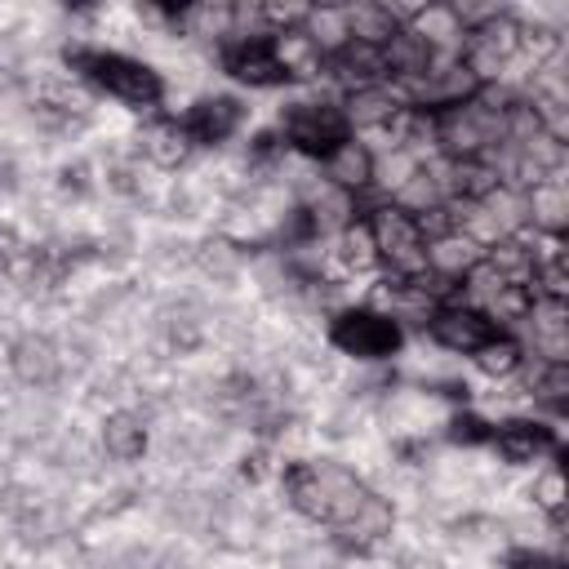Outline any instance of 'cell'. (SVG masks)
I'll use <instances>...</instances> for the list:
<instances>
[{
    "label": "cell",
    "instance_id": "obj_9",
    "mask_svg": "<svg viewBox=\"0 0 569 569\" xmlns=\"http://www.w3.org/2000/svg\"><path fill=\"white\" fill-rule=\"evenodd\" d=\"M244 124V102L231 98V93H209V98H196L182 116V129L191 133L196 147H218L227 138H236Z\"/></svg>",
    "mask_w": 569,
    "mask_h": 569
},
{
    "label": "cell",
    "instance_id": "obj_7",
    "mask_svg": "<svg viewBox=\"0 0 569 569\" xmlns=\"http://www.w3.org/2000/svg\"><path fill=\"white\" fill-rule=\"evenodd\" d=\"M427 333H431L436 347L458 351V356H471V351H480L489 338H498L502 325H498L485 307L453 302V307H436V311L427 316Z\"/></svg>",
    "mask_w": 569,
    "mask_h": 569
},
{
    "label": "cell",
    "instance_id": "obj_1",
    "mask_svg": "<svg viewBox=\"0 0 569 569\" xmlns=\"http://www.w3.org/2000/svg\"><path fill=\"white\" fill-rule=\"evenodd\" d=\"M280 489H284V502L311 520V525H325V529H338L347 525L365 498L373 493L351 467L342 462H329V458H293L280 467Z\"/></svg>",
    "mask_w": 569,
    "mask_h": 569
},
{
    "label": "cell",
    "instance_id": "obj_17",
    "mask_svg": "<svg viewBox=\"0 0 569 569\" xmlns=\"http://www.w3.org/2000/svg\"><path fill=\"white\" fill-rule=\"evenodd\" d=\"M320 169H325V182L338 187V191H347V196L373 187V151H369L356 133H351L347 142H338V147L320 160Z\"/></svg>",
    "mask_w": 569,
    "mask_h": 569
},
{
    "label": "cell",
    "instance_id": "obj_11",
    "mask_svg": "<svg viewBox=\"0 0 569 569\" xmlns=\"http://www.w3.org/2000/svg\"><path fill=\"white\" fill-rule=\"evenodd\" d=\"M9 373L22 387H53L62 378V351L49 333H22L9 342Z\"/></svg>",
    "mask_w": 569,
    "mask_h": 569
},
{
    "label": "cell",
    "instance_id": "obj_16",
    "mask_svg": "<svg viewBox=\"0 0 569 569\" xmlns=\"http://www.w3.org/2000/svg\"><path fill=\"white\" fill-rule=\"evenodd\" d=\"M405 27L413 36H422L436 58H458V49L467 40V27H462V18H458L453 4H422V9H413L405 18Z\"/></svg>",
    "mask_w": 569,
    "mask_h": 569
},
{
    "label": "cell",
    "instance_id": "obj_20",
    "mask_svg": "<svg viewBox=\"0 0 569 569\" xmlns=\"http://www.w3.org/2000/svg\"><path fill=\"white\" fill-rule=\"evenodd\" d=\"M382 67H387L391 80L413 84V80H422V76L436 67V53H431V44H427L422 36H413V31L405 27L400 36L387 40V49H382Z\"/></svg>",
    "mask_w": 569,
    "mask_h": 569
},
{
    "label": "cell",
    "instance_id": "obj_28",
    "mask_svg": "<svg viewBox=\"0 0 569 569\" xmlns=\"http://www.w3.org/2000/svg\"><path fill=\"white\" fill-rule=\"evenodd\" d=\"M538 307V293H533V284L529 280H507L489 302H485V311L502 325V320H529V311Z\"/></svg>",
    "mask_w": 569,
    "mask_h": 569
},
{
    "label": "cell",
    "instance_id": "obj_31",
    "mask_svg": "<svg viewBox=\"0 0 569 569\" xmlns=\"http://www.w3.org/2000/svg\"><path fill=\"white\" fill-rule=\"evenodd\" d=\"M507 569H565V560L533 551V547H516V551H507Z\"/></svg>",
    "mask_w": 569,
    "mask_h": 569
},
{
    "label": "cell",
    "instance_id": "obj_8",
    "mask_svg": "<svg viewBox=\"0 0 569 569\" xmlns=\"http://www.w3.org/2000/svg\"><path fill=\"white\" fill-rule=\"evenodd\" d=\"M489 449L507 467H529V462H542V458L560 462V436H556V427H547L538 418H507V422H498Z\"/></svg>",
    "mask_w": 569,
    "mask_h": 569
},
{
    "label": "cell",
    "instance_id": "obj_30",
    "mask_svg": "<svg viewBox=\"0 0 569 569\" xmlns=\"http://www.w3.org/2000/svg\"><path fill=\"white\" fill-rule=\"evenodd\" d=\"M533 400L560 409L569 400V365H542V373L533 378Z\"/></svg>",
    "mask_w": 569,
    "mask_h": 569
},
{
    "label": "cell",
    "instance_id": "obj_18",
    "mask_svg": "<svg viewBox=\"0 0 569 569\" xmlns=\"http://www.w3.org/2000/svg\"><path fill=\"white\" fill-rule=\"evenodd\" d=\"M142 156H147L156 169H182V164L196 156V142H191V133L182 129L178 116H156V120L142 129Z\"/></svg>",
    "mask_w": 569,
    "mask_h": 569
},
{
    "label": "cell",
    "instance_id": "obj_23",
    "mask_svg": "<svg viewBox=\"0 0 569 569\" xmlns=\"http://www.w3.org/2000/svg\"><path fill=\"white\" fill-rule=\"evenodd\" d=\"M302 31H307V40L320 49V58H333L338 49H347V44H351L342 4H311V9H307Z\"/></svg>",
    "mask_w": 569,
    "mask_h": 569
},
{
    "label": "cell",
    "instance_id": "obj_12",
    "mask_svg": "<svg viewBox=\"0 0 569 569\" xmlns=\"http://www.w3.org/2000/svg\"><path fill=\"white\" fill-rule=\"evenodd\" d=\"M525 227L533 236L551 240V244L565 240V231H569V191H565L560 178H547V182L525 191Z\"/></svg>",
    "mask_w": 569,
    "mask_h": 569
},
{
    "label": "cell",
    "instance_id": "obj_19",
    "mask_svg": "<svg viewBox=\"0 0 569 569\" xmlns=\"http://www.w3.org/2000/svg\"><path fill=\"white\" fill-rule=\"evenodd\" d=\"M480 258H485V244L471 240L458 227L445 231V236H436V240H427V271L440 276V280H462Z\"/></svg>",
    "mask_w": 569,
    "mask_h": 569
},
{
    "label": "cell",
    "instance_id": "obj_4",
    "mask_svg": "<svg viewBox=\"0 0 569 569\" xmlns=\"http://www.w3.org/2000/svg\"><path fill=\"white\" fill-rule=\"evenodd\" d=\"M276 133L284 138V147H293V151H302V156H311V160H325L338 142L351 138L342 107H338V102H325V98H320V102H316V98L289 102V107L280 111V120H276Z\"/></svg>",
    "mask_w": 569,
    "mask_h": 569
},
{
    "label": "cell",
    "instance_id": "obj_15",
    "mask_svg": "<svg viewBox=\"0 0 569 569\" xmlns=\"http://www.w3.org/2000/svg\"><path fill=\"white\" fill-rule=\"evenodd\" d=\"M169 27L182 31V36H204V40L222 44V40L236 36V4H227V0H187V4H173Z\"/></svg>",
    "mask_w": 569,
    "mask_h": 569
},
{
    "label": "cell",
    "instance_id": "obj_26",
    "mask_svg": "<svg viewBox=\"0 0 569 569\" xmlns=\"http://www.w3.org/2000/svg\"><path fill=\"white\" fill-rule=\"evenodd\" d=\"M529 498H533V507H538L551 525H560V520H565V507H569V480H565V467H560V462L542 467V471L533 476Z\"/></svg>",
    "mask_w": 569,
    "mask_h": 569
},
{
    "label": "cell",
    "instance_id": "obj_3",
    "mask_svg": "<svg viewBox=\"0 0 569 569\" xmlns=\"http://www.w3.org/2000/svg\"><path fill=\"white\" fill-rule=\"evenodd\" d=\"M365 222H369V236L378 244V262L387 267V276L409 280V276L427 271V240H422L413 213H405L400 204L382 200V204H373L365 213Z\"/></svg>",
    "mask_w": 569,
    "mask_h": 569
},
{
    "label": "cell",
    "instance_id": "obj_14",
    "mask_svg": "<svg viewBox=\"0 0 569 569\" xmlns=\"http://www.w3.org/2000/svg\"><path fill=\"white\" fill-rule=\"evenodd\" d=\"M342 116H347V129H387L409 102L391 89V84H365V89H351L342 102Z\"/></svg>",
    "mask_w": 569,
    "mask_h": 569
},
{
    "label": "cell",
    "instance_id": "obj_24",
    "mask_svg": "<svg viewBox=\"0 0 569 569\" xmlns=\"http://www.w3.org/2000/svg\"><path fill=\"white\" fill-rule=\"evenodd\" d=\"M338 258H342V267H347L351 276H369V271L382 267V262H378V244H373L365 218H351V222L338 231Z\"/></svg>",
    "mask_w": 569,
    "mask_h": 569
},
{
    "label": "cell",
    "instance_id": "obj_13",
    "mask_svg": "<svg viewBox=\"0 0 569 569\" xmlns=\"http://www.w3.org/2000/svg\"><path fill=\"white\" fill-rule=\"evenodd\" d=\"M342 13H347L351 44H365V49H378V53L387 49L391 36L405 31V13L382 4V0H351V4H342Z\"/></svg>",
    "mask_w": 569,
    "mask_h": 569
},
{
    "label": "cell",
    "instance_id": "obj_27",
    "mask_svg": "<svg viewBox=\"0 0 569 569\" xmlns=\"http://www.w3.org/2000/svg\"><path fill=\"white\" fill-rule=\"evenodd\" d=\"M560 49H565V36H560L556 27H547V22H520L516 58H529V62H533V71L551 67V62L560 58Z\"/></svg>",
    "mask_w": 569,
    "mask_h": 569
},
{
    "label": "cell",
    "instance_id": "obj_5",
    "mask_svg": "<svg viewBox=\"0 0 569 569\" xmlns=\"http://www.w3.org/2000/svg\"><path fill=\"white\" fill-rule=\"evenodd\" d=\"M329 342L351 360H391L405 347V329L378 307H342L329 320Z\"/></svg>",
    "mask_w": 569,
    "mask_h": 569
},
{
    "label": "cell",
    "instance_id": "obj_21",
    "mask_svg": "<svg viewBox=\"0 0 569 569\" xmlns=\"http://www.w3.org/2000/svg\"><path fill=\"white\" fill-rule=\"evenodd\" d=\"M147 422L133 413V409H111L102 418V449L116 458V462H142L147 458Z\"/></svg>",
    "mask_w": 569,
    "mask_h": 569
},
{
    "label": "cell",
    "instance_id": "obj_32",
    "mask_svg": "<svg viewBox=\"0 0 569 569\" xmlns=\"http://www.w3.org/2000/svg\"><path fill=\"white\" fill-rule=\"evenodd\" d=\"M27 253V244H22V236L13 231V227H0V271H9L18 258Z\"/></svg>",
    "mask_w": 569,
    "mask_h": 569
},
{
    "label": "cell",
    "instance_id": "obj_2",
    "mask_svg": "<svg viewBox=\"0 0 569 569\" xmlns=\"http://www.w3.org/2000/svg\"><path fill=\"white\" fill-rule=\"evenodd\" d=\"M62 62L71 67V76L116 102H124L129 111H151L164 102V76L156 67H147L142 58H129L120 49H98V44H71L62 53Z\"/></svg>",
    "mask_w": 569,
    "mask_h": 569
},
{
    "label": "cell",
    "instance_id": "obj_6",
    "mask_svg": "<svg viewBox=\"0 0 569 569\" xmlns=\"http://www.w3.org/2000/svg\"><path fill=\"white\" fill-rule=\"evenodd\" d=\"M218 62L231 80L249 84V89H280V84H293V76L284 71V62L276 58L271 49V36L258 31V36H231L218 44Z\"/></svg>",
    "mask_w": 569,
    "mask_h": 569
},
{
    "label": "cell",
    "instance_id": "obj_29",
    "mask_svg": "<svg viewBox=\"0 0 569 569\" xmlns=\"http://www.w3.org/2000/svg\"><path fill=\"white\" fill-rule=\"evenodd\" d=\"M445 436H449L453 445H462V449H480V445L493 440V422L480 418V413H471V409H462V413L449 418V431H445Z\"/></svg>",
    "mask_w": 569,
    "mask_h": 569
},
{
    "label": "cell",
    "instance_id": "obj_22",
    "mask_svg": "<svg viewBox=\"0 0 569 569\" xmlns=\"http://www.w3.org/2000/svg\"><path fill=\"white\" fill-rule=\"evenodd\" d=\"M533 325V347L547 365H569V320H565V302H542L529 311Z\"/></svg>",
    "mask_w": 569,
    "mask_h": 569
},
{
    "label": "cell",
    "instance_id": "obj_33",
    "mask_svg": "<svg viewBox=\"0 0 569 569\" xmlns=\"http://www.w3.org/2000/svg\"><path fill=\"white\" fill-rule=\"evenodd\" d=\"M267 471H271V453H267V449H253V453L240 458V476H244L249 485H258Z\"/></svg>",
    "mask_w": 569,
    "mask_h": 569
},
{
    "label": "cell",
    "instance_id": "obj_25",
    "mask_svg": "<svg viewBox=\"0 0 569 569\" xmlns=\"http://www.w3.org/2000/svg\"><path fill=\"white\" fill-rule=\"evenodd\" d=\"M471 360H476V369H480L485 378L502 382V378H511V373L525 365V347H520L511 333H498V338H489L480 351H471Z\"/></svg>",
    "mask_w": 569,
    "mask_h": 569
},
{
    "label": "cell",
    "instance_id": "obj_10",
    "mask_svg": "<svg viewBox=\"0 0 569 569\" xmlns=\"http://www.w3.org/2000/svg\"><path fill=\"white\" fill-rule=\"evenodd\" d=\"M391 529H396V507H391V498H382L378 489L365 498V507L347 520V525H338L333 529V542L342 547V551H351V556H369V551H378L387 538H391Z\"/></svg>",
    "mask_w": 569,
    "mask_h": 569
}]
</instances>
